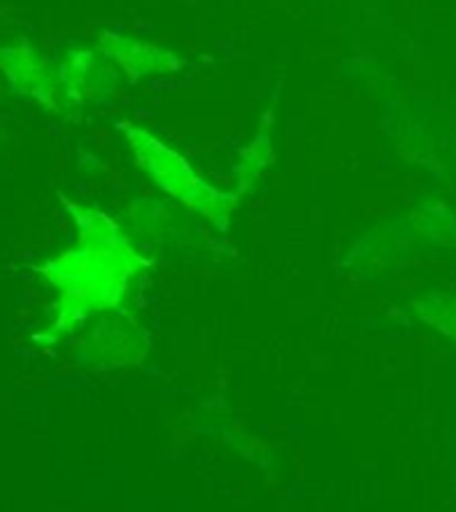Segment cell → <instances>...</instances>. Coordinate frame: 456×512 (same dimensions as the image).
Segmentation results:
<instances>
[{
    "label": "cell",
    "instance_id": "obj_1",
    "mask_svg": "<svg viewBox=\"0 0 456 512\" xmlns=\"http://www.w3.org/2000/svg\"><path fill=\"white\" fill-rule=\"evenodd\" d=\"M81 242L43 266V277L60 293L54 330L65 333L81 325L94 311L116 309L129 282L148 266L105 212L73 207Z\"/></svg>",
    "mask_w": 456,
    "mask_h": 512
},
{
    "label": "cell",
    "instance_id": "obj_2",
    "mask_svg": "<svg viewBox=\"0 0 456 512\" xmlns=\"http://www.w3.org/2000/svg\"><path fill=\"white\" fill-rule=\"evenodd\" d=\"M121 129L132 143V151H135L140 167L148 172V177L159 185L161 191L180 199L186 207L212 220L218 228L228 226L231 210L239 202V191L237 194H223L218 188L207 185L194 169L188 167V161L180 153L172 151L169 145L161 143L159 137H153L151 132H145L140 126L121 124Z\"/></svg>",
    "mask_w": 456,
    "mask_h": 512
},
{
    "label": "cell",
    "instance_id": "obj_3",
    "mask_svg": "<svg viewBox=\"0 0 456 512\" xmlns=\"http://www.w3.org/2000/svg\"><path fill=\"white\" fill-rule=\"evenodd\" d=\"M424 306H430V311H424V319L430 322V325H438L448 333V336L456 338V298H446V301H424Z\"/></svg>",
    "mask_w": 456,
    "mask_h": 512
}]
</instances>
